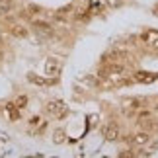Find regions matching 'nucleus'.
Masks as SVG:
<instances>
[{"mask_svg":"<svg viewBox=\"0 0 158 158\" xmlns=\"http://www.w3.org/2000/svg\"><path fill=\"white\" fill-rule=\"evenodd\" d=\"M45 111L51 115V117H57V119H63L66 115V106L63 104L60 100H51L45 104Z\"/></svg>","mask_w":158,"mask_h":158,"instance_id":"obj_1","label":"nucleus"},{"mask_svg":"<svg viewBox=\"0 0 158 158\" xmlns=\"http://www.w3.org/2000/svg\"><path fill=\"white\" fill-rule=\"evenodd\" d=\"M137 123H139V127H143L144 131H150L152 127H156V121L152 117V113H150V111H144V109L137 113Z\"/></svg>","mask_w":158,"mask_h":158,"instance_id":"obj_2","label":"nucleus"},{"mask_svg":"<svg viewBox=\"0 0 158 158\" xmlns=\"http://www.w3.org/2000/svg\"><path fill=\"white\" fill-rule=\"evenodd\" d=\"M60 70H63V64H60L59 59H49L45 63V72L49 78H57L60 74Z\"/></svg>","mask_w":158,"mask_h":158,"instance_id":"obj_3","label":"nucleus"},{"mask_svg":"<svg viewBox=\"0 0 158 158\" xmlns=\"http://www.w3.org/2000/svg\"><path fill=\"white\" fill-rule=\"evenodd\" d=\"M33 31L49 37V35H53V26L49 22H43V20H33Z\"/></svg>","mask_w":158,"mask_h":158,"instance_id":"obj_4","label":"nucleus"},{"mask_svg":"<svg viewBox=\"0 0 158 158\" xmlns=\"http://www.w3.org/2000/svg\"><path fill=\"white\" fill-rule=\"evenodd\" d=\"M27 80L31 84H35V86H39V88H49L53 84V78L39 76V74H35V72H27Z\"/></svg>","mask_w":158,"mask_h":158,"instance_id":"obj_5","label":"nucleus"},{"mask_svg":"<svg viewBox=\"0 0 158 158\" xmlns=\"http://www.w3.org/2000/svg\"><path fill=\"white\" fill-rule=\"evenodd\" d=\"M156 74L154 72H147V70H137L135 74H133V80L135 82H141V84H152L156 80Z\"/></svg>","mask_w":158,"mask_h":158,"instance_id":"obj_6","label":"nucleus"},{"mask_svg":"<svg viewBox=\"0 0 158 158\" xmlns=\"http://www.w3.org/2000/svg\"><path fill=\"white\" fill-rule=\"evenodd\" d=\"M143 98H129V100H125V104H123V109H125V113L127 115H131V113H135L137 109H141L144 104H143Z\"/></svg>","mask_w":158,"mask_h":158,"instance_id":"obj_7","label":"nucleus"},{"mask_svg":"<svg viewBox=\"0 0 158 158\" xmlns=\"http://www.w3.org/2000/svg\"><path fill=\"white\" fill-rule=\"evenodd\" d=\"M143 39H144V43H147L152 51H158V31L148 29V31L143 33Z\"/></svg>","mask_w":158,"mask_h":158,"instance_id":"obj_8","label":"nucleus"},{"mask_svg":"<svg viewBox=\"0 0 158 158\" xmlns=\"http://www.w3.org/2000/svg\"><path fill=\"white\" fill-rule=\"evenodd\" d=\"M119 135H121V129L115 123H107L104 127V137L107 139V141H117Z\"/></svg>","mask_w":158,"mask_h":158,"instance_id":"obj_9","label":"nucleus"},{"mask_svg":"<svg viewBox=\"0 0 158 158\" xmlns=\"http://www.w3.org/2000/svg\"><path fill=\"white\" fill-rule=\"evenodd\" d=\"M129 141H131V144H135V147H144V144L150 141V135H148V131H139L129 139Z\"/></svg>","mask_w":158,"mask_h":158,"instance_id":"obj_10","label":"nucleus"},{"mask_svg":"<svg viewBox=\"0 0 158 158\" xmlns=\"http://www.w3.org/2000/svg\"><path fill=\"white\" fill-rule=\"evenodd\" d=\"M4 115H6V119H10V121H18V119H20V115H22V111L16 107L14 102H12V104H6L4 106Z\"/></svg>","mask_w":158,"mask_h":158,"instance_id":"obj_11","label":"nucleus"},{"mask_svg":"<svg viewBox=\"0 0 158 158\" xmlns=\"http://www.w3.org/2000/svg\"><path fill=\"white\" fill-rule=\"evenodd\" d=\"M8 31L12 33V35H14V37H27V27L26 26H23V23H10V27H8Z\"/></svg>","mask_w":158,"mask_h":158,"instance_id":"obj_12","label":"nucleus"},{"mask_svg":"<svg viewBox=\"0 0 158 158\" xmlns=\"http://www.w3.org/2000/svg\"><path fill=\"white\" fill-rule=\"evenodd\" d=\"M90 16H92V12H90L88 8H78V10H74V18H76V22H88V20H90Z\"/></svg>","mask_w":158,"mask_h":158,"instance_id":"obj_13","label":"nucleus"},{"mask_svg":"<svg viewBox=\"0 0 158 158\" xmlns=\"http://www.w3.org/2000/svg\"><path fill=\"white\" fill-rule=\"evenodd\" d=\"M14 10V0H0V14L8 16Z\"/></svg>","mask_w":158,"mask_h":158,"instance_id":"obj_14","label":"nucleus"},{"mask_svg":"<svg viewBox=\"0 0 158 158\" xmlns=\"http://www.w3.org/2000/svg\"><path fill=\"white\" fill-rule=\"evenodd\" d=\"M64 141H66V135H64L63 129H57V131L53 133V143L55 144H63Z\"/></svg>","mask_w":158,"mask_h":158,"instance_id":"obj_15","label":"nucleus"},{"mask_svg":"<svg viewBox=\"0 0 158 158\" xmlns=\"http://www.w3.org/2000/svg\"><path fill=\"white\" fill-rule=\"evenodd\" d=\"M88 10L92 12V14H100L102 10H104V6H102L98 0H90V4H88Z\"/></svg>","mask_w":158,"mask_h":158,"instance_id":"obj_16","label":"nucleus"},{"mask_svg":"<svg viewBox=\"0 0 158 158\" xmlns=\"http://www.w3.org/2000/svg\"><path fill=\"white\" fill-rule=\"evenodd\" d=\"M14 104H16V107L20 109V111H22V109H26V107H27V96H20V98H18Z\"/></svg>","mask_w":158,"mask_h":158,"instance_id":"obj_17","label":"nucleus"},{"mask_svg":"<svg viewBox=\"0 0 158 158\" xmlns=\"http://www.w3.org/2000/svg\"><path fill=\"white\" fill-rule=\"evenodd\" d=\"M106 2H107V6H109V8H117V6L121 4L119 0H106Z\"/></svg>","mask_w":158,"mask_h":158,"instance_id":"obj_18","label":"nucleus"},{"mask_svg":"<svg viewBox=\"0 0 158 158\" xmlns=\"http://www.w3.org/2000/svg\"><path fill=\"white\" fill-rule=\"evenodd\" d=\"M154 14H156V16H158V8H156V10H154Z\"/></svg>","mask_w":158,"mask_h":158,"instance_id":"obj_19","label":"nucleus"},{"mask_svg":"<svg viewBox=\"0 0 158 158\" xmlns=\"http://www.w3.org/2000/svg\"><path fill=\"white\" fill-rule=\"evenodd\" d=\"M156 111H158V106H156Z\"/></svg>","mask_w":158,"mask_h":158,"instance_id":"obj_20","label":"nucleus"}]
</instances>
